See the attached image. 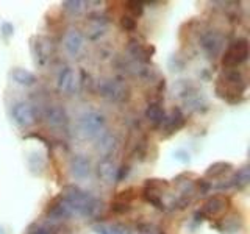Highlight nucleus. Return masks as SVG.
I'll list each match as a JSON object with an SVG mask.
<instances>
[{
	"mask_svg": "<svg viewBox=\"0 0 250 234\" xmlns=\"http://www.w3.org/2000/svg\"><path fill=\"white\" fill-rule=\"evenodd\" d=\"M247 83L238 69H224V72L216 80V94L217 97L229 101L238 103L244 97Z\"/></svg>",
	"mask_w": 250,
	"mask_h": 234,
	"instance_id": "1",
	"label": "nucleus"
},
{
	"mask_svg": "<svg viewBox=\"0 0 250 234\" xmlns=\"http://www.w3.org/2000/svg\"><path fill=\"white\" fill-rule=\"evenodd\" d=\"M61 197L70 205L74 214L82 217L94 215L99 208V201L89 192H86L77 186H66L61 192Z\"/></svg>",
	"mask_w": 250,
	"mask_h": 234,
	"instance_id": "2",
	"label": "nucleus"
},
{
	"mask_svg": "<svg viewBox=\"0 0 250 234\" xmlns=\"http://www.w3.org/2000/svg\"><path fill=\"white\" fill-rule=\"evenodd\" d=\"M106 119L104 114L97 111H88L80 116L78 120V130L84 139H97L102 133H105Z\"/></svg>",
	"mask_w": 250,
	"mask_h": 234,
	"instance_id": "3",
	"label": "nucleus"
},
{
	"mask_svg": "<svg viewBox=\"0 0 250 234\" xmlns=\"http://www.w3.org/2000/svg\"><path fill=\"white\" fill-rule=\"evenodd\" d=\"M249 58V41L244 38L233 41L222 57V67L224 69H236Z\"/></svg>",
	"mask_w": 250,
	"mask_h": 234,
	"instance_id": "4",
	"label": "nucleus"
},
{
	"mask_svg": "<svg viewBox=\"0 0 250 234\" xmlns=\"http://www.w3.org/2000/svg\"><path fill=\"white\" fill-rule=\"evenodd\" d=\"M169 183L166 179H147L143 189V197L146 201L152 203L158 209H164L163 195L166 194Z\"/></svg>",
	"mask_w": 250,
	"mask_h": 234,
	"instance_id": "5",
	"label": "nucleus"
},
{
	"mask_svg": "<svg viewBox=\"0 0 250 234\" xmlns=\"http://www.w3.org/2000/svg\"><path fill=\"white\" fill-rule=\"evenodd\" d=\"M11 117L21 128L33 127L38 120L35 106L28 103V101H18V103H14L11 108Z\"/></svg>",
	"mask_w": 250,
	"mask_h": 234,
	"instance_id": "6",
	"label": "nucleus"
},
{
	"mask_svg": "<svg viewBox=\"0 0 250 234\" xmlns=\"http://www.w3.org/2000/svg\"><path fill=\"white\" fill-rule=\"evenodd\" d=\"M99 96L109 101H124L128 98V89L124 83L117 80H102L97 84Z\"/></svg>",
	"mask_w": 250,
	"mask_h": 234,
	"instance_id": "7",
	"label": "nucleus"
},
{
	"mask_svg": "<svg viewBox=\"0 0 250 234\" xmlns=\"http://www.w3.org/2000/svg\"><path fill=\"white\" fill-rule=\"evenodd\" d=\"M230 208V198L227 195H213L205 203H203L200 215H205L208 218H216L225 214Z\"/></svg>",
	"mask_w": 250,
	"mask_h": 234,
	"instance_id": "8",
	"label": "nucleus"
},
{
	"mask_svg": "<svg viewBox=\"0 0 250 234\" xmlns=\"http://www.w3.org/2000/svg\"><path fill=\"white\" fill-rule=\"evenodd\" d=\"M47 215H49L52 220H66V218L74 215V211H72V208H70L69 203L60 195V197L53 198L49 203Z\"/></svg>",
	"mask_w": 250,
	"mask_h": 234,
	"instance_id": "9",
	"label": "nucleus"
},
{
	"mask_svg": "<svg viewBox=\"0 0 250 234\" xmlns=\"http://www.w3.org/2000/svg\"><path fill=\"white\" fill-rule=\"evenodd\" d=\"M70 175L75 179H86L91 175V161L83 155H75L70 159Z\"/></svg>",
	"mask_w": 250,
	"mask_h": 234,
	"instance_id": "10",
	"label": "nucleus"
},
{
	"mask_svg": "<svg viewBox=\"0 0 250 234\" xmlns=\"http://www.w3.org/2000/svg\"><path fill=\"white\" fill-rule=\"evenodd\" d=\"M62 45H64L66 52L70 57H77L83 47V35L80 33V30H77V28L67 30L64 39H62Z\"/></svg>",
	"mask_w": 250,
	"mask_h": 234,
	"instance_id": "11",
	"label": "nucleus"
},
{
	"mask_svg": "<svg viewBox=\"0 0 250 234\" xmlns=\"http://www.w3.org/2000/svg\"><path fill=\"white\" fill-rule=\"evenodd\" d=\"M45 119H47V123H49L52 128H62L67 125V114H66L64 109L58 105H52V106L47 108Z\"/></svg>",
	"mask_w": 250,
	"mask_h": 234,
	"instance_id": "12",
	"label": "nucleus"
},
{
	"mask_svg": "<svg viewBox=\"0 0 250 234\" xmlns=\"http://www.w3.org/2000/svg\"><path fill=\"white\" fill-rule=\"evenodd\" d=\"M97 174H99V178H100L105 184H111L113 181H116L117 169H116L114 161H113L111 158H108V156H105V158L99 162V166H97Z\"/></svg>",
	"mask_w": 250,
	"mask_h": 234,
	"instance_id": "13",
	"label": "nucleus"
},
{
	"mask_svg": "<svg viewBox=\"0 0 250 234\" xmlns=\"http://www.w3.org/2000/svg\"><path fill=\"white\" fill-rule=\"evenodd\" d=\"M11 78L14 83L25 86V88H30V86L36 84V81H38V78L33 72H30L27 69H21V67H16L11 70Z\"/></svg>",
	"mask_w": 250,
	"mask_h": 234,
	"instance_id": "14",
	"label": "nucleus"
},
{
	"mask_svg": "<svg viewBox=\"0 0 250 234\" xmlns=\"http://www.w3.org/2000/svg\"><path fill=\"white\" fill-rule=\"evenodd\" d=\"M185 116L182 114L180 109H174V111L170 113L169 117H164V128H166L167 135H172V133H175L177 130H180L185 125Z\"/></svg>",
	"mask_w": 250,
	"mask_h": 234,
	"instance_id": "15",
	"label": "nucleus"
},
{
	"mask_svg": "<svg viewBox=\"0 0 250 234\" xmlns=\"http://www.w3.org/2000/svg\"><path fill=\"white\" fill-rule=\"evenodd\" d=\"M202 47L205 49V52L209 55L211 58H214V55L219 53V50H221L222 47V38L219 36L217 33H208L205 38L202 39Z\"/></svg>",
	"mask_w": 250,
	"mask_h": 234,
	"instance_id": "16",
	"label": "nucleus"
},
{
	"mask_svg": "<svg viewBox=\"0 0 250 234\" xmlns=\"http://www.w3.org/2000/svg\"><path fill=\"white\" fill-rule=\"evenodd\" d=\"M74 84H75V75H74V70L70 67H64L60 72L58 75V81L57 86L61 92H70L74 89Z\"/></svg>",
	"mask_w": 250,
	"mask_h": 234,
	"instance_id": "17",
	"label": "nucleus"
},
{
	"mask_svg": "<svg viewBox=\"0 0 250 234\" xmlns=\"http://www.w3.org/2000/svg\"><path fill=\"white\" fill-rule=\"evenodd\" d=\"M146 117L148 120H150L153 125H160L163 123L164 120V109L161 106L160 101H153V103H150L147 106V111H146Z\"/></svg>",
	"mask_w": 250,
	"mask_h": 234,
	"instance_id": "18",
	"label": "nucleus"
},
{
	"mask_svg": "<svg viewBox=\"0 0 250 234\" xmlns=\"http://www.w3.org/2000/svg\"><path fill=\"white\" fill-rule=\"evenodd\" d=\"M99 139V145H97V148L99 150L104 153L105 156H108L109 153H111L114 148H116V145H117V140H116V137L111 135V133H102V135L97 137Z\"/></svg>",
	"mask_w": 250,
	"mask_h": 234,
	"instance_id": "19",
	"label": "nucleus"
},
{
	"mask_svg": "<svg viewBox=\"0 0 250 234\" xmlns=\"http://www.w3.org/2000/svg\"><path fill=\"white\" fill-rule=\"evenodd\" d=\"M233 169V166L230 162H224V161H221V162H214V164H211V166L207 169V178H221L222 175H225L227 172H230Z\"/></svg>",
	"mask_w": 250,
	"mask_h": 234,
	"instance_id": "20",
	"label": "nucleus"
},
{
	"mask_svg": "<svg viewBox=\"0 0 250 234\" xmlns=\"http://www.w3.org/2000/svg\"><path fill=\"white\" fill-rule=\"evenodd\" d=\"M250 181V170H249V166H244L242 169H239L236 172V175L231 178V184L236 186L238 189H244V187L249 184Z\"/></svg>",
	"mask_w": 250,
	"mask_h": 234,
	"instance_id": "21",
	"label": "nucleus"
},
{
	"mask_svg": "<svg viewBox=\"0 0 250 234\" xmlns=\"http://www.w3.org/2000/svg\"><path fill=\"white\" fill-rule=\"evenodd\" d=\"M133 44L135 45H131V52L139 61L147 62L148 59H150V49H148V45H143L139 42H133Z\"/></svg>",
	"mask_w": 250,
	"mask_h": 234,
	"instance_id": "22",
	"label": "nucleus"
},
{
	"mask_svg": "<svg viewBox=\"0 0 250 234\" xmlns=\"http://www.w3.org/2000/svg\"><path fill=\"white\" fill-rule=\"evenodd\" d=\"M125 10H127V16L133 19H138L144 11V6L141 2H127L125 3Z\"/></svg>",
	"mask_w": 250,
	"mask_h": 234,
	"instance_id": "23",
	"label": "nucleus"
},
{
	"mask_svg": "<svg viewBox=\"0 0 250 234\" xmlns=\"http://www.w3.org/2000/svg\"><path fill=\"white\" fill-rule=\"evenodd\" d=\"M99 233L100 234H131V231L127 228V226H124L121 223H114V225L109 226V228H104V226H100Z\"/></svg>",
	"mask_w": 250,
	"mask_h": 234,
	"instance_id": "24",
	"label": "nucleus"
},
{
	"mask_svg": "<svg viewBox=\"0 0 250 234\" xmlns=\"http://www.w3.org/2000/svg\"><path fill=\"white\" fill-rule=\"evenodd\" d=\"M121 27L124 30H127V31L135 30L136 28V19H133V18H130V16L125 14L121 18Z\"/></svg>",
	"mask_w": 250,
	"mask_h": 234,
	"instance_id": "25",
	"label": "nucleus"
},
{
	"mask_svg": "<svg viewBox=\"0 0 250 234\" xmlns=\"http://www.w3.org/2000/svg\"><path fill=\"white\" fill-rule=\"evenodd\" d=\"M62 6L64 10L70 11V13H80L83 8V2H78V0H72V2H62Z\"/></svg>",
	"mask_w": 250,
	"mask_h": 234,
	"instance_id": "26",
	"label": "nucleus"
},
{
	"mask_svg": "<svg viewBox=\"0 0 250 234\" xmlns=\"http://www.w3.org/2000/svg\"><path fill=\"white\" fill-rule=\"evenodd\" d=\"M111 208H113V211H116V213H128L130 211V206L127 203H121V201H116Z\"/></svg>",
	"mask_w": 250,
	"mask_h": 234,
	"instance_id": "27",
	"label": "nucleus"
},
{
	"mask_svg": "<svg viewBox=\"0 0 250 234\" xmlns=\"http://www.w3.org/2000/svg\"><path fill=\"white\" fill-rule=\"evenodd\" d=\"M128 172H130L128 166H122L121 169H117L116 181H122V179H124V176H127V175H128Z\"/></svg>",
	"mask_w": 250,
	"mask_h": 234,
	"instance_id": "28",
	"label": "nucleus"
},
{
	"mask_svg": "<svg viewBox=\"0 0 250 234\" xmlns=\"http://www.w3.org/2000/svg\"><path fill=\"white\" fill-rule=\"evenodd\" d=\"M2 33L5 36H11L14 33V27L11 25V23H8V22H3L2 23Z\"/></svg>",
	"mask_w": 250,
	"mask_h": 234,
	"instance_id": "29",
	"label": "nucleus"
},
{
	"mask_svg": "<svg viewBox=\"0 0 250 234\" xmlns=\"http://www.w3.org/2000/svg\"><path fill=\"white\" fill-rule=\"evenodd\" d=\"M31 234H50V233H47L45 230H36V231H33Z\"/></svg>",
	"mask_w": 250,
	"mask_h": 234,
	"instance_id": "30",
	"label": "nucleus"
},
{
	"mask_svg": "<svg viewBox=\"0 0 250 234\" xmlns=\"http://www.w3.org/2000/svg\"><path fill=\"white\" fill-rule=\"evenodd\" d=\"M0 234H5V231H3V228L0 226Z\"/></svg>",
	"mask_w": 250,
	"mask_h": 234,
	"instance_id": "31",
	"label": "nucleus"
}]
</instances>
